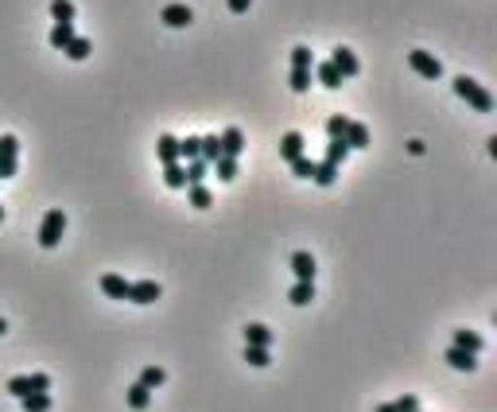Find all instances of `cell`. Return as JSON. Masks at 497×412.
I'll use <instances>...</instances> for the list:
<instances>
[{"label":"cell","mask_w":497,"mask_h":412,"mask_svg":"<svg viewBox=\"0 0 497 412\" xmlns=\"http://www.w3.org/2000/svg\"><path fill=\"white\" fill-rule=\"evenodd\" d=\"M455 94L467 101V105H474L478 113H489V109H494V94H489L482 82L467 78V74H458V78H455Z\"/></svg>","instance_id":"1"},{"label":"cell","mask_w":497,"mask_h":412,"mask_svg":"<svg viewBox=\"0 0 497 412\" xmlns=\"http://www.w3.org/2000/svg\"><path fill=\"white\" fill-rule=\"evenodd\" d=\"M4 389L12 393V397H28V393H47L51 389V377L47 373H20V377H8V385Z\"/></svg>","instance_id":"2"},{"label":"cell","mask_w":497,"mask_h":412,"mask_svg":"<svg viewBox=\"0 0 497 412\" xmlns=\"http://www.w3.org/2000/svg\"><path fill=\"white\" fill-rule=\"evenodd\" d=\"M62 230H67V214H62V210H47V214H43V226H40V246L55 249L62 241Z\"/></svg>","instance_id":"3"},{"label":"cell","mask_w":497,"mask_h":412,"mask_svg":"<svg viewBox=\"0 0 497 412\" xmlns=\"http://www.w3.org/2000/svg\"><path fill=\"white\" fill-rule=\"evenodd\" d=\"M16 156H20V140L12 137H0V179H12L16 175Z\"/></svg>","instance_id":"4"},{"label":"cell","mask_w":497,"mask_h":412,"mask_svg":"<svg viewBox=\"0 0 497 412\" xmlns=\"http://www.w3.org/2000/svg\"><path fill=\"white\" fill-rule=\"evenodd\" d=\"M408 62L424 78H439V74H443V62H439L435 55H428V51H408Z\"/></svg>","instance_id":"5"},{"label":"cell","mask_w":497,"mask_h":412,"mask_svg":"<svg viewBox=\"0 0 497 412\" xmlns=\"http://www.w3.org/2000/svg\"><path fill=\"white\" fill-rule=\"evenodd\" d=\"M159 284L156 280H128V304H156Z\"/></svg>","instance_id":"6"},{"label":"cell","mask_w":497,"mask_h":412,"mask_svg":"<svg viewBox=\"0 0 497 412\" xmlns=\"http://www.w3.org/2000/svg\"><path fill=\"white\" fill-rule=\"evenodd\" d=\"M331 62L338 67V74H342V78H358V74H361V62H358V55H354L350 47H334Z\"/></svg>","instance_id":"7"},{"label":"cell","mask_w":497,"mask_h":412,"mask_svg":"<svg viewBox=\"0 0 497 412\" xmlns=\"http://www.w3.org/2000/svg\"><path fill=\"white\" fill-rule=\"evenodd\" d=\"M218 140H222V156H234L237 160L245 152V137H241V128H237V125H229Z\"/></svg>","instance_id":"8"},{"label":"cell","mask_w":497,"mask_h":412,"mask_svg":"<svg viewBox=\"0 0 497 412\" xmlns=\"http://www.w3.org/2000/svg\"><path fill=\"white\" fill-rule=\"evenodd\" d=\"M292 273H295V280H315V257L307 249L292 253Z\"/></svg>","instance_id":"9"},{"label":"cell","mask_w":497,"mask_h":412,"mask_svg":"<svg viewBox=\"0 0 497 412\" xmlns=\"http://www.w3.org/2000/svg\"><path fill=\"white\" fill-rule=\"evenodd\" d=\"M159 20H164L167 28H186L195 16H191V8H186V4H167V8L159 12Z\"/></svg>","instance_id":"10"},{"label":"cell","mask_w":497,"mask_h":412,"mask_svg":"<svg viewBox=\"0 0 497 412\" xmlns=\"http://www.w3.org/2000/svg\"><path fill=\"white\" fill-rule=\"evenodd\" d=\"M342 140L350 144V152H354V148H369V128L361 125V121H346V132H342Z\"/></svg>","instance_id":"11"},{"label":"cell","mask_w":497,"mask_h":412,"mask_svg":"<svg viewBox=\"0 0 497 412\" xmlns=\"http://www.w3.org/2000/svg\"><path fill=\"white\" fill-rule=\"evenodd\" d=\"M101 292H105L109 300H128V280L117 273H105L101 276Z\"/></svg>","instance_id":"12"},{"label":"cell","mask_w":497,"mask_h":412,"mask_svg":"<svg viewBox=\"0 0 497 412\" xmlns=\"http://www.w3.org/2000/svg\"><path fill=\"white\" fill-rule=\"evenodd\" d=\"M443 358H447L451 366H455V370H478V354L474 350H462V346H451L447 354H443Z\"/></svg>","instance_id":"13"},{"label":"cell","mask_w":497,"mask_h":412,"mask_svg":"<svg viewBox=\"0 0 497 412\" xmlns=\"http://www.w3.org/2000/svg\"><path fill=\"white\" fill-rule=\"evenodd\" d=\"M272 338L276 334L268 331L264 323H249L245 327V346H272Z\"/></svg>","instance_id":"14"},{"label":"cell","mask_w":497,"mask_h":412,"mask_svg":"<svg viewBox=\"0 0 497 412\" xmlns=\"http://www.w3.org/2000/svg\"><path fill=\"white\" fill-rule=\"evenodd\" d=\"M315 78H319V82H322V86H326V89H338V86H342V74H338V67H334L331 59H326V62H319V67H315Z\"/></svg>","instance_id":"15"},{"label":"cell","mask_w":497,"mask_h":412,"mask_svg":"<svg viewBox=\"0 0 497 412\" xmlns=\"http://www.w3.org/2000/svg\"><path fill=\"white\" fill-rule=\"evenodd\" d=\"M280 156H284V160H295V156H303V137L295 132V128L280 137Z\"/></svg>","instance_id":"16"},{"label":"cell","mask_w":497,"mask_h":412,"mask_svg":"<svg viewBox=\"0 0 497 412\" xmlns=\"http://www.w3.org/2000/svg\"><path fill=\"white\" fill-rule=\"evenodd\" d=\"M156 152H159V160H164V167L167 164H179V140L175 137H167V132H164V137L156 140Z\"/></svg>","instance_id":"17"},{"label":"cell","mask_w":497,"mask_h":412,"mask_svg":"<svg viewBox=\"0 0 497 412\" xmlns=\"http://www.w3.org/2000/svg\"><path fill=\"white\" fill-rule=\"evenodd\" d=\"M288 300H292V304H311L315 300V280H295L292 284V292H288Z\"/></svg>","instance_id":"18"},{"label":"cell","mask_w":497,"mask_h":412,"mask_svg":"<svg viewBox=\"0 0 497 412\" xmlns=\"http://www.w3.org/2000/svg\"><path fill=\"white\" fill-rule=\"evenodd\" d=\"M288 86H292L295 94H307V89H311V67H292V74H288Z\"/></svg>","instance_id":"19"},{"label":"cell","mask_w":497,"mask_h":412,"mask_svg":"<svg viewBox=\"0 0 497 412\" xmlns=\"http://www.w3.org/2000/svg\"><path fill=\"white\" fill-rule=\"evenodd\" d=\"M315 183L319 187H331L334 179H338V164H331V160H319V164H315Z\"/></svg>","instance_id":"20"},{"label":"cell","mask_w":497,"mask_h":412,"mask_svg":"<svg viewBox=\"0 0 497 412\" xmlns=\"http://www.w3.org/2000/svg\"><path fill=\"white\" fill-rule=\"evenodd\" d=\"M62 51H67V59L82 62V59H86V55H89V51H94V43H89L86 35H74V40H70V43H67V47H62Z\"/></svg>","instance_id":"21"},{"label":"cell","mask_w":497,"mask_h":412,"mask_svg":"<svg viewBox=\"0 0 497 412\" xmlns=\"http://www.w3.org/2000/svg\"><path fill=\"white\" fill-rule=\"evenodd\" d=\"M47 40H51V47H55V51H62L70 40H74V24H55Z\"/></svg>","instance_id":"22"},{"label":"cell","mask_w":497,"mask_h":412,"mask_svg":"<svg viewBox=\"0 0 497 412\" xmlns=\"http://www.w3.org/2000/svg\"><path fill=\"white\" fill-rule=\"evenodd\" d=\"M183 171H186V183H202L206 171H210V164H206L202 156H195V160H186L183 164Z\"/></svg>","instance_id":"23"},{"label":"cell","mask_w":497,"mask_h":412,"mask_svg":"<svg viewBox=\"0 0 497 412\" xmlns=\"http://www.w3.org/2000/svg\"><path fill=\"white\" fill-rule=\"evenodd\" d=\"M128 404H132V409L137 412H144L148 404H152V389H144V385H128Z\"/></svg>","instance_id":"24"},{"label":"cell","mask_w":497,"mask_h":412,"mask_svg":"<svg viewBox=\"0 0 497 412\" xmlns=\"http://www.w3.org/2000/svg\"><path fill=\"white\" fill-rule=\"evenodd\" d=\"M455 346H462V350H474V354H482L486 338H482V334H474V331H455Z\"/></svg>","instance_id":"25"},{"label":"cell","mask_w":497,"mask_h":412,"mask_svg":"<svg viewBox=\"0 0 497 412\" xmlns=\"http://www.w3.org/2000/svg\"><path fill=\"white\" fill-rule=\"evenodd\" d=\"M24 412H47L51 409V393H28V397H20Z\"/></svg>","instance_id":"26"},{"label":"cell","mask_w":497,"mask_h":412,"mask_svg":"<svg viewBox=\"0 0 497 412\" xmlns=\"http://www.w3.org/2000/svg\"><path fill=\"white\" fill-rule=\"evenodd\" d=\"M51 16H55V24H74V4L70 0H51Z\"/></svg>","instance_id":"27"},{"label":"cell","mask_w":497,"mask_h":412,"mask_svg":"<svg viewBox=\"0 0 497 412\" xmlns=\"http://www.w3.org/2000/svg\"><path fill=\"white\" fill-rule=\"evenodd\" d=\"M218 171V179H222V183H229V179H237V160L234 156H222V160H214V164H210Z\"/></svg>","instance_id":"28"},{"label":"cell","mask_w":497,"mask_h":412,"mask_svg":"<svg viewBox=\"0 0 497 412\" xmlns=\"http://www.w3.org/2000/svg\"><path fill=\"white\" fill-rule=\"evenodd\" d=\"M164 183L171 187V191L186 187V171H183V164H167V167H164Z\"/></svg>","instance_id":"29"},{"label":"cell","mask_w":497,"mask_h":412,"mask_svg":"<svg viewBox=\"0 0 497 412\" xmlns=\"http://www.w3.org/2000/svg\"><path fill=\"white\" fill-rule=\"evenodd\" d=\"M164 381H167V373L159 370V366H144V373H140V385H144V389H159Z\"/></svg>","instance_id":"30"},{"label":"cell","mask_w":497,"mask_h":412,"mask_svg":"<svg viewBox=\"0 0 497 412\" xmlns=\"http://www.w3.org/2000/svg\"><path fill=\"white\" fill-rule=\"evenodd\" d=\"M198 152H202V137H186V140H179V160H195Z\"/></svg>","instance_id":"31"},{"label":"cell","mask_w":497,"mask_h":412,"mask_svg":"<svg viewBox=\"0 0 497 412\" xmlns=\"http://www.w3.org/2000/svg\"><path fill=\"white\" fill-rule=\"evenodd\" d=\"M198 156H202L206 164L222 160V140H218V137H202V152H198Z\"/></svg>","instance_id":"32"},{"label":"cell","mask_w":497,"mask_h":412,"mask_svg":"<svg viewBox=\"0 0 497 412\" xmlns=\"http://www.w3.org/2000/svg\"><path fill=\"white\" fill-rule=\"evenodd\" d=\"M350 156V144H346V140H331V144H326V160H331V164H342V160Z\"/></svg>","instance_id":"33"},{"label":"cell","mask_w":497,"mask_h":412,"mask_svg":"<svg viewBox=\"0 0 497 412\" xmlns=\"http://www.w3.org/2000/svg\"><path fill=\"white\" fill-rule=\"evenodd\" d=\"M288 164H292V171L299 179H311L315 175V160L311 156H295V160H288Z\"/></svg>","instance_id":"34"},{"label":"cell","mask_w":497,"mask_h":412,"mask_svg":"<svg viewBox=\"0 0 497 412\" xmlns=\"http://www.w3.org/2000/svg\"><path fill=\"white\" fill-rule=\"evenodd\" d=\"M210 203H214V198H210V191H206L202 183H191V206H195V210H206Z\"/></svg>","instance_id":"35"},{"label":"cell","mask_w":497,"mask_h":412,"mask_svg":"<svg viewBox=\"0 0 497 412\" xmlns=\"http://www.w3.org/2000/svg\"><path fill=\"white\" fill-rule=\"evenodd\" d=\"M245 362L249 366H268L272 358H268V346H245Z\"/></svg>","instance_id":"36"},{"label":"cell","mask_w":497,"mask_h":412,"mask_svg":"<svg viewBox=\"0 0 497 412\" xmlns=\"http://www.w3.org/2000/svg\"><path fill=\"white\" fill-rule=\"evenodd\" d=\"M292 67H315V55H311V47H292Z\"/></svg>","instance_id":"37"},{"label":"cell","mask_w":497,"mask_h":412,"mask_svg":"<svg viewBox=\"0 0 497 412\" xmlns=\"http://www.w3.org/2000/svg\"><path fill=\"white\" fill-rule=\"evenodd\" d=\"M346 121H350V117H342V113H334V117H326V137H331V140H338L342 132H346Z\"/></svg>","instance_id":"38"},{"label":"cell","mask_w":497,"mask_h":412,"mask_svg":"<svg viewBox=\"0 0 497 412\" xmlns=\"http://www.w3.org/2000/svg\"><path fill=\"white\" fill-rule=\"evenodd\" d=\"M392 404H396V412H416L419 409L416 397H400V401H392Z\"/></svg>","instance_id":"39"},{"label":"cell","mask_w":497,"mask_h":412,"mask_svg":"<svg viewBox=\"0 0 497 412\" xmlns=\"http://www.w3.org/2000/svg\"><path fill=\"white\" fill-rule=\"evenodd\" d=\"M249 4L253 0H229V12H249Z\"/></svg>","instance_id":"40"},{"label":"cell","mask_w":497,"mask_h":412,"mask_svg":"<svg viewBox=\"0 0 497 412\" xmlns=\"http://www.w3.org/2000/svg\"><path fill=\"white\" fill-rule=\"evenodd\" d=\"M373 412H396V404H392V401H385V404H377Z\"/></svg>","instance_id":"41"},{"label":"cell","mask_w":497,"mask_h":412,"mask_svg":"<svg viewBox=\"0 0 497 412\" xmlns=\"http://www.w3.org/2000/svg\"><path fill=\"white\" fill-rule=\"evenodd\" d=\"M4 331H8V323H4V315H0V334H4Z\"/></svg>","instance_id":"42"},{"label":"cell","mask_w":497,"mask_h":412,"mask_svg":"<svg viewBox=\"0 0 497 412\" xmlns=\"http://www.w3.org/2000/svg\"><path fill=\"white\" fill-rule=\"evenodd\" d=\"M0 222H4V206H0Z\"/></svg>","instance_id":"43"},{"label":"cell","mask_w":497,"mask_h":412,"mask_svg":"<svg viewBox=\"0 0 497 412\" xmlns=\"http://www.w3.org/2000/svg\"><path fill=\"white\" fill-rule=\"evenodd\" d=\"M416 412H419V409H416Z\"/></svg>","instance_id":"44"}]
</instances>
